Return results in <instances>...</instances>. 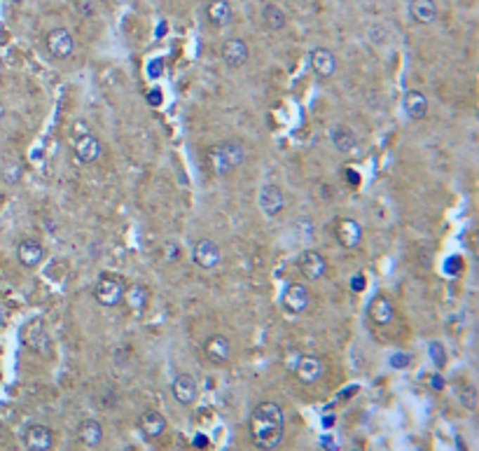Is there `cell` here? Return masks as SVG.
<instances>
[{
	"mask_svg": "<svg viewBox=\"0 0 479 451\" xmlns=\"http://www.w3.org/2000/svg\"><path fill=\"white\" fill-rule=\"evenodd\" d=\"M250 440L262 451H272L283 442L286 433V414L279 402H260L250 414Z\"/></svg>",
	"mask_w": 479,
	"mask_h": 451,
	"instance_id": "obj_1",
	"label": "cell"
},
{
	"mask_svg": "<svg viewBox=\"0 0 479 451\" xmlns=\"http://www.w3.org/2000/svg\"><path fill=\"white\" fill-rule=\"evenodd\" d=\"M208 164L213 173L224 176L243 164V148L236 141H222L208 150Z\"/></svg>",
	"mask_w": 479,
	"mask_h": 451,
	"instance_id": "obj_2",
	"label": "cell"
},
{
	"mask_svg": "<svg viewBox=\"0 0 479 451\" xmlns=\"http://www.w3.org/2000/svg\"><path fill=\"white\" fill-rule=\"evenodd\" d=\"M127 281L117 274H101L98 281L94 283V297L101 307H117L124 297Z\"/></svg>",
	"mask_w": 479,
	"mask_h": 451,
	"instance_id": "obj_3",
	"label": "cell"
},
{
	"mask_svg": "<svg viewBox=\"0 0 479 451\" xmlns=\"http://www.w3.org/2000/svg\"><path fill=\"white\" fill-rule=\"evenodd\" d=\"M290 369H293L302 383L311 386V383H316L323 376V360L311 353H297L295 360L290 362Z\"/></svg>",
	"mask_w": 479,
	"mask_h": 451,
	"instance_id": "obj_4",
	"label": "cell"
},
{
	"mask_svg": "<svg viewBox=\"0 0 479 451\" xmlns=\"http://www.w3.org/2000/svg\"><path fill=\"white\" fill-rule=\"evenodd\" d=\"M45 45H47V52L52 54L54 59H68V56H72V52H75V38H72V33L63 26H56L47 33Z\"/></svg>",
	"mask_w": 479,
	"mask_h": 451,
	"instance_id": "obj_5",
	"label": "cell"
},
{
	"mask_svg": "<svg viewBox=\"0 0 479 451\" xmlns=\"http://www.w3.org/2000/svg\"><path fill=\"white\" fill-rule=\"evenodd\" d=\"M21 339H24V344L35 353L49 355V351H52V339H49V334H47L45 327H42L40 321L28 323L24 327V332H21Z\"/></svg>",
	"mask_w": 479,
	"mask_h": 451,
	"instance_id": "obj_6",
	"label": "cell"
},
{
	"mask_svg": "<svg viewBox=\"0 0 479 451\" xmlns=\"http://www.w3.org/2000/svg\"><path fill=\"white\" fill-rule=\"evenodd\" d=\"M297 269L307 281H318L328 272V262L318 250H304L300 260H297Z\"/></svg>",
	"mask_w": 479,
	"mask_h": 451,
	"instance_id": "obj_7",
	"label": "cell"
},
{
	"mask_svg": "<svg viewBox=\"0 0 479 451\" xmlns=\"http://www.w3.org/2000/svg\"><path fill=\"white\" fill-rule=\"evenodd\" d=\"M220 258H222L220 246L210 241V239H201V241L192 246V260L201 269H215L220 265Z\"/></svg>",
	"mask_w": 479,
	"mask_h": 451,
	"instance_id": "obj_8",
	"label": "cell"
},
{
	"mask_svg": "<svg viewBox=\"0 0 479 451\" xmlns=\"http://www.w3.org/2000/svg\"><path fill=\"white\" fill-rule=\"evenodd\" d=\"M281 302H283V307H286L288 314H302L311 302L309 288L304 286V283H290V286L283 290Z\"/></svg>",
	"mask_w": 479,
	"mask_h": 451,
	"instance_id": "obj_9",
	"label": "cell"
},
{
	"mask_svg": "<svg viewBox=\"0 0 479 451\" xmlns=\"http://www.w3.org/2000/svg\"><path fill=\"white\" fill-rule=\"evenodd\" d=\"M24 445L28 451H49L54 447V433L42 424H31L24 431Z\"/></svg>",
	"mask_w": 479,
	"mask_h": 451,
	"instance_id": "obj_10",
	"label": "cell"
},
{
	"mask_svg": "<svg viewBox=\"0 0 479 451\" xmlns=\"http://www.w3.org/2000/svg\"><path fill=\"white\" fill-rule=\"evenodd\" d=\"M72 152H75V159L79 164H94L101 157L103 148H101V141L94 134H82L72 143Z\"/></svg>",
	"mask_w": 479,
	"mask_h": 451,
	"instance_id": "obj_11",
	"label": "cell"
},
{
	"mask_svg": "<svg viewBox=\"0 0 479 451\" xmlns=\"http://www.w3.org/2000/svg\"><path fill=\"white\" fill-rule=\"evenodd\" d=\"M222 61L229 65V68H241V65H245V61H248V45L241 40V38H227L222 42Z\"/></svg>",
	"mask_w": 479,
	"mask_h": 451,
	"instance_id": "obj_12",
	"label": "cell"
},
{
	"mask_svg": "<svg viewBox=\"0 0 479 451\" xmlns=\"http://www.w3.org/2000/svg\"><path fill=\"white\" fill-rule=\"evenodd\" d=\"M335 236H337V241L344 246V248L353 250L355 246L360 243L362 229H360V224L353 220V217H339V220L335 222Z\"/></svg>",
	"mask_w": 479,
	"mask_h": 451,
	"instance_id": "obj_13",
	"label": "cell"
},
{
	"mask_svg": "<svg viewBox=\"0 0 479 451\" xmlns=\"http://www.w3.org/2000/svg\"><path fill=\"white\" fill-rule=\"evenodd\" d=\"M17 258L26 269H35L45 260V246L38 239H21L17 246Z\"/></svg>",
	"mask_w": 479,
	"mask_h": 451,
	"instance_id": "obj_14",
	"label": "cell"
},
{
	"mask_svg": "<svg viewBox=\"0 0 479 451\" xmlns=\"http://www.w3.org/2000/svg\"><path fill=\"white\" fill-rule=\"evenodd\" d=\"M204 355L213 362V365H222V362L229 360L231 355V344L224 334H210L204 341Z\"/></svg>",
	"mask_w": 479,
	"mask_h": 451,
	"instance_id": "obj_15",
	"label": "cell"
},
{
	"mask_svg": "<svg viewBox=\"0 0 479 451\" xmlns=\"http://www.w3.org/2000/svg\"><path fill=\"white\" fill-rule=\"evenodd\" d=\"M257 203L260 208H262L264 215H279L283 206H286V199H283V192L279 185H264L262 190H260V196H257Z\"/></svg>",
	"mask_w": 479,
	"mask_h": 451,
	"instance_id": "obj_16",
	"label": "cell"
},
{
	"mask_svg": "<svg viewBox=\"0 0 479 451\" xmlns=\"http://www.w3.org/2000/svg\"><path fill=\"white\" fill-rule=\"evenodd\" d=\"M171 393L178 405H183V407L192 405L194 400H197V381H194L192 374H178L176 379H173Z\"/></svg>",
	"mask_w": 479,
	"mask_h": 451,
	"instance_id": "obj_17",
	"label": "cell"
},
{
	"mask_svg": "<svg viewBox=\"0 0 479 451\" xmlns=\"http://www.w3.org/2000/svg\"><path fill=\"white\" fill-rule=\"evenodd\" d=\"M311 68L318 77H332L337 72V56L328 47H316L311 52Z\"/></svg>",
	"mask_w": 479,
	"mask_h": 451,
	"instance_id": "obj_18",
	"label": "cell"
},
{
	"mask_svg": "<svg viewBox=\"0 0 479 451\" xmlns=\"http://www.w3.org/2000/svg\"><path fill=\"white\" fill-rule=\"evenodd\" d=\"M77 440L82 442L87 449H96L103 442V426L96 419H84L77 426Z\"/></svg>",
	"mask_w": 479,
	"mask_h": 451,
	"instance_id": "obj_19",
	"label": "cell"
},
{
	"mask_svg": "<svg viewBox=\"0 0 479 451\" xmlns=\"http://www.w3.org/2000/svg\"><path fill=\"white\" fill-rule=\"evenodd\" d=\"M122 302H127L129 311H132L134 316H143L145 309H148V302H150V293L145 286H129L124 290V297H122Z\"/></svg>",
	"mask_w": 479,
	"mask_h": 451,
	"instance_id": "obj_20",
	"label": "cell"
},
{
	"mask_svg": "<svg viewBox=\"0 0 479 451\" xmlns=\"http://www.w3.org/2000/svg\"><path fill=\"white\" fill-rule=\"evenodd\" d=\"M138 428H141V433L145 438L155 440L166 431V419L157 409H148L141 414V419H138Z\"/></svg>",
	"mask_w": 479,
	"mask_h": 451,
	"instance_id": "obj_21",
	"label": "cell"
},
{
	"mask_svg": "<svg viewBox=\"0 0 479 451\" xmlns=\"http://www.w3.org/2000/svg\"><path fill=\"white\" fill-rule=\"evenodd\" d=\"M231 17H234V10H231V5L227 0H210L206 5V19L210 26H215V28L227 26Z\"/></svg>",
	"mask_w": 479,
	"mask_h": 451,
	"instance_id": "obj_22",
	"label": "cell"
},
{
	"mask_svg": "<svg viewBox=\"0 0 479 451\" xmlns=\"http://www.w3.org/2000/svg\"><path fill=\"white\" fill-rule=\"evenodd\" d=\"M409 17L421 26H428L438 19V5L435 0H409Z\"/></svg>",
	"mask_w": 479,
	"mask_h": 451,
	"instance_id": "obj_23",
	"label": "cell"
},
{
	"mask_svg": "<svg viewBox=\"0 0 479 451\" xmlns=\"http://www.w3.org/2000/svg\"><path fill=\"white\" fill-rule=\"evenodd\" d=\"M402 108L407 113L409 120H423L428 115V99L426 94H421L416 89H409L402 99Z\"/></svg>",
	"mask_w": 479,
	"mask_h": 451,
	"instance_id": "obj_24",
	"label": "cell"
},
{
	"mask_svg": "<svg viewBox=\"0 0 479 451\" xmlns=\"http://www.w3.org/2000/svg\"><path fill=\"white\" fill-rule=\"evenodd\" d=\"M395 316L393 304L388 302V297H374L372 304H369V318H372L374 325H390Z\"/></svg>",
	"mask_w": 479,
	"mask_h": 451,
	"instance_id": "obj_25",
	"label": "cell"
},
{
	"mask_svg": "<svg viewBox=\"0 0 479 451\" xmlns=\"http://www.w3.org/2000/svg\"><path fill=\"white\" fill-rule=\"evenodd\" d=\"M330 138H332V145L339 150V152H351L355 148V143H358V138L348 127H335L330 131Z\"/></svg>",
	"mask_w": 479,
	"mask_h": 451,
	"instance_id": "obj_26",
	"label": "cell"
},
{
	"mask_svg": "<svg viewBox=\"0 0 479 451\" xmlns=\"http://www.w3.org/2000/svg\"><path fill=\"white\" fill-rule=\"evenodd\" d=\"M262 21H264V26L269 28V31H283L286 24H288L286 12H283L279 5H264L262 7Z\"/></svg>",
	"mask_w": 479,
	"mask_h": 451,
	"instance_id": "obj_27",
	"label": "cell"
},
{
	"mask_svg": "<svg viewBox=\"0 0 479 451\" xmlns=\"http://www.w3.org/2000/svg\"><path fill=\"white\" fill-rule=\"evenodd\" d=\"M0 173H3V180L7 185H14L21 178V164L17 162V159H7Z\"/></svg>",
	"mask_w": 479,
	"mask_h": 451,
	"instance_id": "obj_28",
	"label": "cell"
},
{
	"mask_svg": "<svg viewBox=\"0 0 479 451\" xmlns=\"http://www.w3.org/2000/svg\"><path fill=\"white\" fill-rule=\"evenodd\" d=\"M162 255L166 262H178L180 255H183V250H180V246L176 241H164L162 246Z\"/></svg>",
	"mask_w": 479,
	"mask_h": 451,
	"instance_id": "obj_29",
	"label": "cell"
},
{
	"mask_svg": "<svg viewBox=\"0 0 479 451\" xmlns=\"http://www.w3.org/2000/svg\"><path fill=\"white\" fill-rule=\"evenodd\" d=\"M461 402L468 407V409H477V390L475 386H466L461 393Z\"/></svg>",
	"mask_w": 479,
	"mask_h": 451,
	"instance_id": "obj_30",
	"label": "cell"
},
{
	"mask_svg": "<svg viewBox=\"0 0 479 451\" xmlns=\"http://www.w3.org/2000/svg\"><path fill=\"white\" fill-rule=\"evenodd\" d=\"M367 35H369V40L374 42V45H383V42H386V28L383 26H379V24H374V26H369V31H367Z\"/></svg>",
	"mask_w": 479,
	"mask_h": 451,
	"instance_id": "obj_31",
	"label": "cell"
},
{
	"mask_svg": "<svg viewBox=\"0 0 479 451\" xmlns=\"http://www.w3.org/2000/svg\"><path fill=\"white\" fill-rule=\"evenodd\" d=\"M430 358H433V362L438 367H445V362H447V353H445V348H442L438 341H433L430 344Z\"/></svg>",
	"mask_w": 479,
	"mask_h": 451,
	"instance_id": "obj_32",
	"label": "cell"
},
{
	"mask_svg": "<svg viewBox=\"0 0 479 451\" xmlns=\"http://www.w3.org/2000/svg\"><path fill=\"white\" fill-rule=\"evenodd\" d=\"M295 231H302V239H311V231H314V224H311L307 217L295 222Z\"/></svg>",
	"mask_w": 479,
	"mask_h": 451,
	"instance_id": "obj_33",
	"label": "cell"
},
{
	"mask_svg": "<svg viewBox=\"0 0 479 451\" xmlns=\"http://www.w3.org/2000/svg\"><path fill=\"white\" fill-rule=\"evenodd\" d=\"M390 365H393L395 369H402L409 365V355L407 353H395L393 358H390Z\"/></svg>",
	"mask_w": 479,
	"mask_h": 451,
	"instance_id": "obj_34",
	"label": "cell"
},
{
	"mask_svg": "<svg viewBox=\"0 0 479 451\" xmlns=\"http://www.w3.org/2000/svg\"><path fill=\"white\" fill-rule=\"evenodd\" d=\"M430 386H433L435 390H440L442 386H445V383H442V376H438V374H435L433 379H430Z\"/></svg>",
	"mask_w": 479,
	"mask_h": 451,
	"instance_id": "obj_35",
	"label": "cell"
},
{
	"mask_svg": "<svg viewBox=\"0 0 479 451\" xmlns=\"http://www.w3.org/2000/svg\"><path fill=\"white\" fill-rule=\"evenodd\" d=\"M346 180H348V183H358V173H355V171H346Z\"/></svg>",
	"mask_w": 479,
	"mask_h": 451,
	"instance_id": "obj_36",
	"label": "cell"
},
{
	"mask_svg": "<svg viewBox=\"0 0 479 451\" xmlns=\"http://www.w3.org/2000/svg\"><path fill=\"white\" fill-rule=\"evenodd\" d=\"M150 103L152 106H157L159 103V91L155 89V91H150Z\"/></svg>",
	"mask_w": 479,
	"mask_h": 451,
	"instance_id": "obj_37",
	"label": "cell"
},
{
	"mask_svg": "<svg viewBox=\"0 0 479 451\" xmlns=\"http://www.w3.org/2000/svg\"><path fill=\"white\" fill-rule=\"evenodd\" d=\"M353 290H358V293L362 290V279H360V276H355V279H353Z\"/></svg>",
	"mask_w": 479,
	"mask_h": 451,
	"instance_id": "obj_38",
	"label": "cell"
},
{
	"mask_svg": "<svg viewBox=\"0 0 479 451\" xmlns=\"http://www.w3.org/2000/svg\"><path fill=\"white\" fill-rule=\"evenodd\" d=\"M323 424H325V426H332V424H335V417H325Z\"/></svg>",
	"mask_w": 479,
	"mask_h": 451,
	"instance_id": "obj_39",
	"label": "cell"
},
{
	"mask_svg": "<svg viewBox=\"0 0 479 451\" xmlns=\"http://www.w3.org/2000/svg\"><path fill=\"white\" fill-rule=\"evenodd\" d=\"M5 117V106H3V101H0V120Z\"/></svg>",
	"mask_w": 479,
	"mask_h": 451,
	"instance_id": "obj_40",
	"label": "cell"
},
{
	"mask_svg": "<svg viewBox=\"0 0 479 451\" xmlns=\"http://www.w3.org/2000/svg\"><path fill=\"white\" fill-rule=\"evenodd\" d=\"M10 3H17L19 5V3H24V0H10Z\"/></svg>",
	"mask_w": 479,
	"mask_h": 451,
	"instance_id": "obj_41",
	"label": "cell"
}]
</instances>
